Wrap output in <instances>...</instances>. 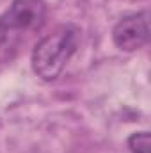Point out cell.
<instances>
[{
	"label": "cell",
	"mask_w": 151,
	"mask_h": 153,
	"mask_svg": "<svg viewBox=\"0 0 151 153\" xmlns=\"http://www.w3.org/2000/svg\"><path fill=\"white\" fill-rule=\"evenodd\" d=\"M78 43L80 29L76 25L66 23L57 27L52 34L38 41V45L32 50L30 62L34 73L44 82L59 78L71 57L76 53Z\"/></svg>",
	"instance_id": "cell-1"
},
{
	"label": "cell",
	"mask_w": 151,
	"mask_h": 153,
	"mask_svg": "<svg viewBox=\"0 0 151 153\" xmlns=\"http://www.w3.org/2000/svg\"><path fill=\"white\" fill-rule=\"evenodd\" d=\"M46 7L43 0H14L0 16V48H13L41 29Z\"/></svg>",
	"instance_id": "cell-2"
},
{
	"label": "cell",
	"mask_w": 151,
	"mask_h": 153,
	"mask_svg": "<svg viewBox=\"0 0 151 153\" xmlns=\"http://www.w3.org/2000/svg\"><path fill=\"white\" fill-rule=\"evenodd\" d=\"M114 45L123 52H135L150 41V13L141 11L121 18L112 29Z\"/></svg>",
	"instance_id": "cell-3"
},
{
	"label": "cell",
	"mask_w": 151,
	"mask_h": 153,
	"mask_svg": "<svg viewBox=\"0 0 151 153\" xmlns=\"http://www.w3.org/2000/svg\"><path fill=\"white\" fill-rule=\"evenodd\" d=\"M128 148L132 153H150V132H135L128 137Z\"/></svg>",
	"instance_id": "cell-4"
}]
</instances>
